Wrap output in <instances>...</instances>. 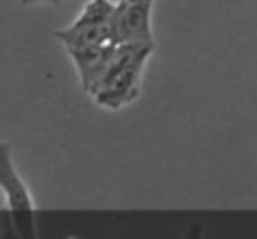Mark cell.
Listing matches in <instances>:
<instances>
[{
	"label": "cell",
	"instance_id": "obj_1",
	"mask_svg": "<svg viewBox=\"0 0 257 239\" xmlns=\"http://www.w3.org/2000/svg\"><path fill=\"white\" fill-rule=\"evenodd\" d=\"M154 45H117L115 57L90 97L104 108H124L136 102L142 88V72Z\"/></svg>",
	"mask_w": 257,
	"mask_h": 239
},
{
	"label": "cell",
	"instance_id": "obj_2",
	"mask_svg": "<svg viewBox=\"0 0 257 239\" xmlns=\"http://www.w3.org/2000/svg\"><path fill=\"white\" fill-rule=\"evenodd\" d=\"M113 12H115V3L111 0H88L70 25L54 32V39L61 41L66 50L111 43Z\"/></svg>",
	"mask_w": 257,
	"mask_h": 239
},
{
	"label": "cell",
	"instance_id": "obj_3",
	"mask_svg": "<svg viewBox=\"0 0 257 239\" xmlns=\"http://www.w3.org/2000/svg\"><path fill=\"white\" fill-rule=\"evenodd\" d=\"M0 192L5 194L9 205L12 219L16 223V230L21 239H36L34 228V201L23 183L21 174L16 172V165L12 158V149L7 142L0 140Z\"/></svg>",
	"mask_w": 257,
	"mask_h": 239
},
{
	"label": "cell",
	"instance_id": "obj_4",
	"mask_svg": "<svg viewBox=\"0 0 257 239\" xmlns=\"http://www.w3.org/2000/svg\"><path fill=\"white\" fill-rule=\"evenodd\" d=\"M151 9L154 0L145 3H115L111 18L113 45H154L151 32Z\"/></svg>",
	"mask_w": 257,
	"mask_h": 239
},
{
	"label": "cell",
	"instance_id": "obj_5",
	"mask_svg": "<svg viewBox=\"0 0 257 239\" xmlns=\"http://www.w3.org/2000/svg\"><path fill=\"white\" fill-rule=\"evenodd\" d=\"M117 45L113 43H104V45H88V48H68L72 63L77 68L79 75L81 88L86 93H93L95 86L102 81V77L106 75L108 66H111L113 57H115Z\"/></svg>",
	"mask_w": 257,
	"mask_h": 239
},
{
	"label": "cell",
	"instance_id": "obj_6",
	"mask_svg": "<svg viewBox=\"0 0 257 239\" xmlns=\"http://www.w3.org/2000/svg\"><path fill=\"white\" fill-rule=\"evenodd\" d=\"M23 7H32V5H59L61 0H18Z\"/></svg>",
	"mask_w": 257,
	"mask_h": 239
},
{
	"label": "cell",
	"instance_id": "obj_7",
	"mask_svg": "<svg viewBox=\"0 0 257 239\" xmlns=\"http://www.w3.org/2000/svg\"><path fill=\"white\" fill-rule=\"evenodd\" d=\"M117 3H145V0H117Z\"/></svg>",
	"mask_w": 257,
	"mask_h": 239
}]
</instances>
